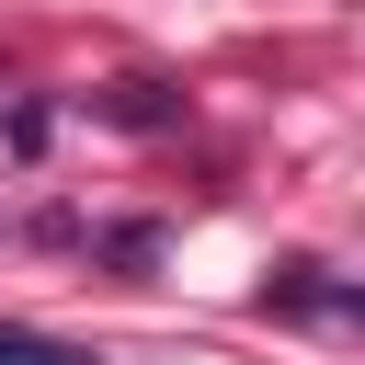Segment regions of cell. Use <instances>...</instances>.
<instances>
[{
    "mask_svg": "<svg viewBox=\"0 0 365 365\" xmlns=\"http://www.w3.org/2000/svg\"><path fill=\"white\" fill-rule=\"evenodd\" d=\"M262 308H274V319H365V285H331L319 262H285V274L262 285Z\"/></svg>",
    "mask_w": 365,
    "mask_h": 365,
    "instance_id": "1",
    "label": "cell"
},
{
    "mask_svg": "<svg viewBox=\"0 0 365 365\" xmlns=\"http://www.w3.org/2000/svg\"><path fill=\"white\" fill-rule=\"evenodd\" d=\"M0 365H103L91 342H68V331H34V319H0Z\"/></svg>",
    "mask_w": 365,
    "mask_h": 365,
    "instance_id": "2",
    "label": "cell"
},
{
    "mask_svg": "<svg viewBox=\"0 0 365 365\" xmlns=\"http://www.w3.org/2000/svg\"><path fill=\"white\" fill-rule=\"evenodd\" d=\"M103 114H114V125H171L182 103H171L160 80H114V91H103Z\"/></svg>",
    "mask_w": 365,
    "mask_h": 365,
    "instance_id": "3",
    "label": "cell"
}]
</instances>
